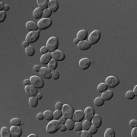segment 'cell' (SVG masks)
I'll return each instance as SVG.
<instances>
[{"instance_id":"30","label":"cell","mask_w":137,"mask_h":137,"mask_svg":"<svg viewBox=\"0 0 137 137\" xmlns=\"http://www.w3.org/2000/svg\"><path fill=\"white\" fill-rule=\"evenodd\" d=\"M57 66H58V63H57L56 60H55L53 59L49 63V64H48V68H49L51 71L56 70Z\"/></svg>"},{"instance_id":"53","label":"cell","mask_w":137,"mask_h":137,"mask_svg":"<svg viewBox=\"0 0 137 137\" xmlns=\"http://www.w3.org/2000/svg\"><path fill=\"white\" fill-rule=\"evenodd\" d=\"M22 45H23V46H24L25 48H27V47H28V46H30V44H29L27 41H26V40H25V41H24V42H23Z\"/></svg>"},{"instance_id":"45","label":"cell","mask_w":137,"mask_h":137,"mask_svg":"<svg viewBox=\"0 0 137 137\" xmlns=\"http://www.w3.org/2000/svg\"><path fill=\"white\" fill-rule=\"evenodd\" d=\"M129 127L132 128L137 127V120H131L129 121Z\"/></svg>"},{"instance_id":"29","label":"cell","mask_w":137,"mask_h":137,"mask_svg":"<svg viewBox=\"0 0 137 137\" xmlns=\"http://www.w3.org/2000/svg\"><path fill=\"white\" fill-rule=\"evenodd\" d=\"M25 53L27 56H33L35 54V49L34 47L29 46L28 47L25 48Z\"/></svg>"},{"instance_id":"24","label":"cell","mask_w":137,"mask_h":137,"mask_svg":"<svg viewBox=\"0 0 137 137\" xmlns=\"http://www.w3.org/2000/svg\"><path fill=\"white\" fill-rule=\"evenodd\" d=\"M0 136L1 137H11V133L10 131V129L8 127H2L0 131Z\"/></svg>"},{"instance_id":"18","label":"cell","mask_w":137,"mask_h":137,"mask_svg":"<svg viewBox=\"0 0 137 137\" xmlns=\"http://www.w3.org/2000/svg\"><path fill=\"white\" fill-rule=\"evenodd\" d=\"M78 48L80 50H88L91 48V44L88 40H84V41H79V43L77 44Z\"/></svg>"},{"instance_id":"43","label":"cell","mask_w":137,"mask_h":137,"mask_svg":"<svg viewBox=\"0 0 137 137\" xmlns=\"http://www.w3.org/2000/svg\"><path fill=\"white\" fill-rule=\"evenodd\" d=\"M88 131L91 133L92 135H94V134H96L98 133V128L96 127H94V126H93V125H91V127L88 129Z\"/></svg>"},{"instance_id":"19","label":"cell","mask_w":137,"mask_h":137,"mask_svg":"<svg viewBox=\"0 0 137 137\" xmlns=\"http://www.w3.org/2000/svg\"><path fill=\"white\" fill-rule=\"evenodd\" d=\"M88 37V31L86 30H81L78 32L76 38L79 40V41H84V40H87V38Z\"/></svg>"},{"instance_id":"6","label":"cell","mask_w":137,"mask_h":137,"mask_svg":"<svg viewBox=\"0 0 137 137\" xmlns=\"http://www.w3.org/2000/svg\"><path fill=\"white\" fill-rule=\"evenodd\" d=\"M52 24L53 21L50 18H42L37 23L38 30H46L52 25Z\"/></svg>"},{"instance_id":"57","label":"cell","mask_w":137,"mask_h":137,"mask_svg":"<svg viewBox=\"0 0 137 137\" xmlns=\"http://www.w3.org/2000/svg\"><path fill=\"white\" fill-rule=\"evenodd\" d=\"M79 43V40L77 38H75V39L74 40V44H78Z\"/></svg>"},{"instance_id":"25","label":"cell","mask_w":137,"mask_h":137,"mask_svg":"<svg viewBox=\"0 0 137 137\" xmlns=\"http://www.w3.org/2000/svg\"><path fill=\"white\" fill-rule=\"evenodd\" d=\"M37 2L38 6L43 10H46V9H48V5H49L48 0H37Z\"/></svg>"},{"instance_id":"17","label":"cell","mask_w":137,"mask_h":137,"mask_svg":"<svg viewBox=\"0 0 137 137\" xmlns=\"http://www.w3.org/2000/svg\"><path fill=\"white\" fill-rule=\"evenodd\" d=\"M53 59L51 53H47L46 54L42 55V56L40 57V63L44 65H48L49 63Z\"/></svg>"},{"instance_id":"58","label":"cell","mask_w":137,"mask_h":137,"mask_svg":"<svg viewBox=\"0 0 137 137\" xmlns=\"http://www.w3.org/2000/svg\"><path fill=\"white\" fill-rule=\"evenodd\" d=\"M9 9H10L9 5H5V11H9Z\"/></svg>"},{"instance_id":"39","label":"cell","mask_w":137,"mask_h":137,"mask_svg":"<svg viewBox=\"0 0 137 137\" xmlns=\"http://www.w3.org/2000/svg\"><path fill=\"white\" fill-rule=\"evenodd\" d=\"M51 15H52V11L50 9H47L44 10V15H43L44 18H50Z\"/></svg>"},{"instance_id":"27","label":"cell","mask_w":137,"mask_h":137,"mask_svg":"<svg viewBox=\"0 0 137 137\" xmlns=\"http://www.w3.org/2000/svg\"><path fill=\"white\" fill-rule=\"evenodd\" d=\"M44 120L47 121H51L53 120V113L50 110H46L44 113Z\"/></svg>"},{"instance_id":"11","label":"cell","mask_w":137,"mask_h":137,"mask_svg":"<svg viewBox=\"0 0 137 137\" xmlns=\"http://www.w3.org/2000/svg\"><path fill=\"white\" fill-rule=\"evenodd\" d=\"M91 65V59L88 57L82 58L79 60V67L82 70L88 69Z\"/></svg>"},{"instance_id":"33","label":"cell","mask_w":137,"mask_h":137,"mask_svg":"<svg viewBox=\"0 0 137 137\" xmlns=\"http://www.w3.org/2000/svg\"><path fill=\"white\" fill-rule=\"evenodd\" d=\"M108 89V85L105 84V83H100L99 85H98V92H100V93H103V92H104L105 91H107Z\"/></svg>"},{"instance_id":"5","label":"cell","mask_w":137,"mask_h":137,"mask_svg":"<svg viewBox=\"0 0 137 137\" xmlns=\"http://www.w3.org/2000/svg\"><path fill=\"white\" fill-rule=\"evenodd\" d=\"M40 30L36 31L29 32L27 34V36H26L25 40L27 41L30 44H33V43H35L36 41L38 40V39L40 37Z\"/></svg>"},{"instance_id":"16","label":"cell","mask_w":137,"mask_h":137,"mask_svg":"<svg viewBox=\"0 0 137 137\" xmlns=\"http://www.w3.org/2000/svg\"><path fill=\"white\" fill-rule=\"evenodd\" d=\"M91 124L97 128H99L102 124V119L99 114H94L91 120Z\"/></svg>"},{"instance_id":"56","label":"cell","mask_w":137,"mask_h":137,"mask_svg":"<svg viewBox=\"0 0 137 137\" xmlns=\"http://www.w3.org/2000/svg\"><path fill=\"white\" fill-rule=\"evenodd\" d=\"M133 92H134V94H135V95H136V97L137 96V85H136L135 87H134V89H133Z\"/></svg>"},{"instance_id":"42","label":"cell","mask_w":137,"mask_h":137,"mask_svg":"<svg viewBox=\"0 0 137 137\" xmlns=\"http://www.w3.org/2000/svg\"><path fill=\"white\" fill-rule=\"evenodd\" d=\"M5 18H6V13H5V11H0V22L2 23V22L5 21Z\"/></svg>"},{"instance_id":"35","label":"cell","mask_w":137,"mask_h":137,"mask_svg":"<svg viewBox=\"0 0 137 137\" xmlns=\"http://www.w3.org/2000/svg\"><path fill=\"white\" fill-rule=\"evenodd\" d=\"M104 101L105 100H104L101 97H98L94 99V105H96L97 107H101L102 105H104Z\"/></svg>"},{"instance_id":"23","label":"cell","mask_w":137,"mask_h":137,"mask_svg":"<svg viewBox=\"0 0 137 137\" xmlns=\"http://www.w3.org/2000/svg\"><path fill=\"white\" fill-rule=\"evenodd\" d=\"M43 15H44V10L40 9V7H38L34 9V13H33V17L35 19H40L41 18V17H43Z\"/></svg>"},{"instance_id":"7","label":"cell","mask_w":137,"mask_h":137,"mask_svg":"<svg viewBox=\"0 0 137 137\" xmlns=\"http://www.w3.org/2000/svg\"><path fill=\"white\" fill-rule=\"evenodd\" d=\"M63 115L66 119H73V114H74V108L72 106L69 105V104H63Z\"/></svg>"},{"instance_id":"36","label":"cell","mask_w":137,"mask_h":137,"mask_svg":"<svg viewBox=\"0 0 137 137\" xmlns=\"http://www.w3.org/2000/svg\"><path fill=\"white\" fill-rule=\"evenodd\" d=\"M91 120H86L83 122L82 123V129L84 130H88L90 127H91Z\"/></svg>"},{"instance_id":"3","label":"cell","mask_w":137,"mask_h":137,"mask_svg":"<svg viewBox=\"0 0 137 137\" xmlns=\"http://www.w3.org/2000/svg\"><path fill=\"white\" fill-rule=\"evenodd\" d=\"M101 37V33L98 30H94L91 33V34L88 36V42L91 44V45H94L96 44L100 39Z\"/></svg>"},{"instance_id":"22","label":"cell","mask_w":137,"mask_h":137,"mask_svg":"<svg viewBox=\"0 0 137 137\" xmlns=\"http://www.w3.org/2000/svg\"><path fill=\"white\" fill-rule=\"evenodd\" d=\"M114 97V92L112 91H105L101 94V98L104 100H110Z\"/></svg>"},{"instance_id":"21","label":"cell","mask_w":137,"mask_h":137,"mask_svg":"<svg viewBox=\"0 0 137 137\" xmlns=\"http://www.w3.org/2000/svg\"><path fill=\"white\" fill-rule=\"evenodd\" d=\"M26 29H27L28 31L31 32V31H38V26H37V24L35 23L34 21H27L26 23Z\"/></svg>"},{"instance_id":"12","label":"cell","mask_w":137,"mask_h":137,"mask_svg":"<svg viewBox=\"0 0 137 137\" xmlns=\"http://www.w3.org/2000/svg\"><path fill=\"white\" fill-rule=\"evenodd\" d=\"M40 75L45 79H52V71L46 67H41L40 71Z\"/></svg>"},{"instance_id":"51","label":"cell","mask_w":137,"mask_h":137,"mask_svg":"<svg viewBox=\"0 0 137 137\" xmlns=\"http://www.w3.org/2000/svg\"><path fill=\"white\" fill-rule=\"evenodd\" d=\"M59 130L61 131V132H65V131H66L67 130V128L65 127V125L63 124V125H60V127H59Z\"/></svg>"},{"instance_id":"59","label":"cell","mask_w":137,"mask_h":137,"mask_svg":"<svg viewBox=\"0 0 137 137\" xmlns=\"http://www.w3.org/2000/svg\"><path fill=\"white\" fill-rule=\"evenodd\" d=\"M37 136L36 134H34V133H32V134H30L29 136H28V137H37Z\"/></svg>"},{"instance_id":"4","label":"cell","mask_w":137,"mask_h":137,"mask_svg":"<svg viewBox=\"0 0 137 137\" xmlns=\"http://www.w3.org/2000/svg\"><path fill=\"white\" fill-rule=\"evenodd\" d=\"M30 81H31V85L34 86L37 89L42 88L44 86V81L40 76L33 75L30 78Z\"/></svg>"},{"instance_id":"34","label":"cell","mask_w":137,"mask_h":137,"mask_svg":"<svg viewBox=\"0 0 137 137\" xmlns=\"http://www.w3.org/2000/svg\"><path fill=\"white\" fill-rule=\"evenodd\" d=\"M63 111L62 110H56L53 113V119L56 120H59V119L63 117Z\"/></svg>"},{"instance_id":"9","label":"cell","mask_w":137,"mask_h":137,"mask_svg":"<svg viewBox=\"0 0 137 137\" xmlns=\"http://www.w3.org/2000/svg\"><path fill=\"white\" fill-rule=\"evenodd\" d=\"M25 91L26 94L28 95L29 97H36L37 94L39 93L37 91V88H35L34 86H33L32 85H29L25 86Z\"/></svg>"},{"instance_id":"13","label":"cell","mask_w":137,"mask_h":137,"mask_svg":"<svg viewBox=\"0 0 137 137\" xmlns=\"http://www.w3.org/2000/svg\"><path fill=\"white\" fill-rule=\"evenodd\" d=\"M85 118V113L82 110H78L74 112L73 120L75 122H81Z\"/></svg>"},{"instance_id":"14","label":"cell","mask_w":137,"mask_h":137,"mask_svg":"<svg viewBox=\"0 0 137 137\" xmlns=\"http://www.w3.org/2000/svg\"><path fill=\"white\" fill-rule=\"evenodd\" d=\"M10 131L11 136L13 137H21L22 135V129L18 126H11V127L10 128Z\"/></svg>"},{"instance_id":"54","label":"cell","mask_w":137,"mask_h":137,"mask_svg":"<svg viewBox=\"0 0 137 137\" xmlns=\"http://www.w3.org/2000/svg\"><path fill=\"white\" fill-rule=\"evenodd\" d=\"M24 85H25V86H27V85H31V81H30V79H25V80L24 81Z\"/></svg>"},{"instance_id":"1","label":"cell","mask_w":137,"mask_h":137,"mask_svg":"<svg viewBox=\"0 0 137 137\" xmlns=\"http://www.w3.org/2000/svg\"><path fill=\"white\" fill-rule=\"evenodd\" d=\"M50 53H53L56 50H57V48L59 46V40L56 37H51L50 38L48 39L46 42V46Z\"/></svg>"},{"instance_id":"52","label":"cell","mask_w":137,"mask_h":137,"mask_svg":"<svg viewBox=\"0 0 137 137\" xmlns=\"http://www.w3.org/2000/svg\"><path fill=\"white\" fill-rule=\"evenodd\" d=\"M5 5L1 2H0V11H2L3 10H5Z\"/></svg>"},{"instance_id":"28","label":"cell","mask_w":137,"mask_h":137,"mask_svg":"<svg viewBox=\"0 0 137 137\" xmlns=\"http://www.w3.org/2000/svg\"><path fill=\"white\" fill-rule=\"evenodd\" d=\"M38 99L36 97H30L29 98V105L31 108H36L38 105Z\"/></svg>"},{"instance_id":"41","label":"cell","mask_w":137,"mask_h":137,"mask_svg":"<svg viewBox=\"0 0 137 137\" xmlns=\"http://www.w3.org/2000/svg\"><path fill=\"white\" fill-rule=\"evenodd\" d=\"M59 78V73L57 70L52 71V79L53 80H57Z\"/></svg>"},{"instance_id":"49","label":"cell","mask_w":137,"mask_h":137,"mask_svg":"<svg viewBox=\"0 0 137 137\" xmlns=\"http://www.w3.org/2000/svg\"><path fill=\"white\" fill-rule=\"evenodd\" d=\"M131 136L136 137L137 136V127H134L131 132Z\"/></svg>"},{"instance_id":"2","label":"cell","mask_w":137,"mask_h":137,"mask_svg":"<svg viewBox=\"0 0 137 137\" xmlns=\"http://www.w3.org/2000/svg\"><path fill=\"white\" fill-rule=\"evenodd\" d=\"M59 127H60V124L58 120H51L47 124L46 127V130L49 134H53L55 133H56L58 130H59Z\"/></svg>"},{"instance_id":"40","label":"cell","mask_w":137,"mask_h":137,"mask_svg":"<svg viewBox=\"0 0 137 137\" xmlns=\"http://www.w3.org/2000/svg\"><path fill=\"white\" fill-rule=\"evenodd\" d=\"M80 136L82 137H92V134L88 130H82Z\"/></svg>"},{"instance_id":"38","label":"cell","mask_w":137,"mask_h":137,"mask_svg":"<svg viewBox=\"0 0 137 137\" xmlns=\"http://www.w3.org/2000/svg\"><path fill=\"white\" fill-rule=\"evenodd\" d=\"M135 97H136V95L133 91H128L126 93V98L129 100H133Z\"/></svg>"},{"instance_id":"46","label":"cell","mask_w":137,"mask_h":137,"mask_svg":"<svg viewBox=\"0 0 137 137\" xmlns=\"http://www.w3.org/2000/svg\"><path fill=\"white\" fill-rule=\"evenodd\" d=\"M63 103H61V102H57V103L56 104V105H55V108H56V110H62L63 109Z\"/></svg>"},{"instance_id":"50","label":"cell","mask_w":137,"mask_h":137,"mask_svg":"<svg viewBox=\"0 0 137 137\" xmlns=\"http://www.w3.org/2000/svg\"><path fill=\"white\" fill-rule=\"evenodd\" d=\"M40 69H41V66L39 65H35L34 66V72H36V73H40Z\"/></svg>"},{"instance_id":"55","label":"cell","mask_w":137,"mask_h":137,"mask_svg":"<svg viewBox=\"0 0 137 137\" xmlns=\"http://www.w3.org/2000/svg\"><path fill=\"white\" fill-rule=\"evenodd\" d=\"M42 97H43V96H42V94H41L40 93H38L36 96V98L38 100H41V99H42Z\"/></svg>"},{"instance_id":"37","label":"cell","mask_w":137,"mask_h":137,"mask_svg":"<svg viewBox=\"0 0 137 137\" xmlns=\"http://www.w3.org/2000/svg\"><path fill=\"white\" fill-rule=\"evenodd\" d=\"M74 129H75L76 132L83 130L82 123H81V122H75V127H74Z\"/></svg>"},{"instance_id":"20","label":"cell","mask_w":137,"mask_h":137,"mask_svg":"<svg viewBox=\"0 0 137 137\" xmlns=\"http://www.w3.org/2000/svg\"><path fill=\"white\" fill-rule=\"evenodd\" d=\"M48 9L52 12H56L59 9V2L56 0H50L49 1Z\"/></svg>"},{"instance_id":"48","label":"cell","mask_w":137,"mask_h":137,"mask_svg":"<svg viewBox=\"0 0 137 137\" xmlns=\"http://www.w3.org/2000/svg\"><path fill=\"white\" fill-rule=\"evenodd\" d=\"M66 120H67V119L65 118V117H63H63L59 119L58 121H59V124H60V125H63V124H65V122H66Z\"/></svg>"},{"instance_id":"47","label":"cell","mask_w":137,"mask_h":137,"mask_svg":"<svg viewBox=\"0 0 137 137\" xmlns=\"http://www.w3.org/2000/svg\"><path fill=\"white\" fill-rule=\"evenodd\" d=\"M37 119L38 120H44V113H39V114L37 115Z\"/></svg>"},{"instance_id":"32","label":"cell","mask_w":137,"mask_h":137,"mask_svg":"<svg viewBox=\"0 0 137 137\" xmlns=\"http://www.w3.org/2000/svg\"><path fill=\"white\" fill-rule=\"evenodd\" d=\"M104 137H115V132L113 129L108 128L106 129L105 133H104Z\"/></svg>"},{"instance_id":"8","label":"cell","mask_w":137,"mask_h":137,"mask_svg":"<svg viewBox=\"0 0 137 137\" xmlns=\"http://www.w3.org/2000/svg\"><path fill=\"white\" fill-rule=\"evenodd\" d=\"M104 83L108 85V88H115L120 84V80L114 75H110L105 79Z\"/></svg>"},{"instance_id":"10","label":"cell","mask_w":137,"mask_h":137,"mask_svg":"<svg viewBox=\"0 0 137 137\" xmlns=\"http://www.w3.org/2000/svg\"><path fill=\"white\" fill-rule=\"evenodd\" d=\"M53 59L56 60L57 62H62L65 59V54L61 50H56L54 52L51 53Z\"/></svg>"},{"instance_id":"31","label":"cell","mask_w":137,"mask_h":137,"mask_svg":"<svg viewBox=\"0 0 137 137\" xmlns=\"http://www.w3.org/2000/svg\"><path fill=\"white\" fill-rule=\"evenodd\" d=\"M10 124L11 126H18V127H20V126L23 125V123H22V121L20 119L15 117V118H13L11 120Z\"/></svg>"},{"instance_id":"26","label":"cell","mask_w":137,"mask_h":137,"mask_svg":"<svg viewBox=\"0 0 137 137\" xmlns=\"http://www.w3.org/2000/svg\"><path fill=\"white\" fill-rule=\"evenodd\" d=\"M75 122L73 120V119H67L65 125V127L67 128V129H69V130H73L74 127H75Z\"/></svg>"},{"instance_id":"15","label":"cell","mask_w":137,"mask_h":137,"mask_svg":"<svg viewBox=\"0 0 137 137\" xmlns=\"http://www.w3.org/2000/svg\"><path fill=\"white\" fill-rule=\"evenodd\" d=\"M84 113H85V118H86V120H91L93 118V117L94 116V109L91 107H87L85 110H84Z\"/></svg>"},{"instance_id":"44","label":"cell","mask_w":137,"mask_h":137,"mask_svg":"<svg viewBox=\"0 0 137 137\" xmlns=\"http://www.w3.org/2000/svg\"><path fill=\"white\" fill-rule=\"evenodd\" d=\"M40 53L42 55L46 54V53H50V52H49V50H48V48H47L46 46H42V47L40 48Z\"/></svg>"}]
</instances>
